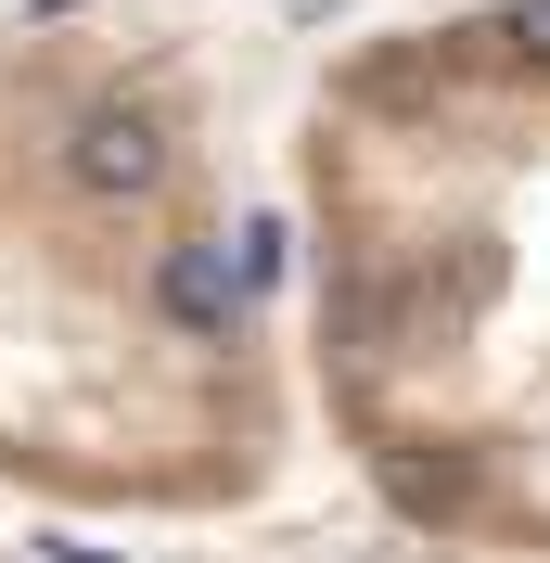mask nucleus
<instances>
[{"mask_svg":"<svg viewBox=\"0 0 550 563\" xmlns=\"http://www.w3.org/2000/svg\"><path fill=\"white\" fill-rule=\"evenodd\" d=\"M65 179L90 192V206H141V192H167V129L141 103H90L65 129Z\"/></svg>","mask_w":550,"mask_h":563,"instance_id":"1","label":"nucleus"},{"mask_svg":"<svg viewBox=\"0 0 550 563\" xmlns=\"http://www.w3.org/2000/svg\"><path fill=\"white\" fill-rule=\"evenodd\" d=\"M38 13H65V0H38Z\"/></svg>","mask_w":550,"mask_h":563,"instance_id":"4","label":"nucleus"},{"mask_svg":"<svg viewBox=\"0 0 550 563\" xmlns=\"http://www.w3.org/2000/svg\"><path fill=\"white\" fill-rule=\"evenodd\" d=\"M154 308H167L193 346H231V320H243V269H231V244H167Z\"/></svg>","mask_w":550,"mask_h":563,"instance_id":"2","label":"nucleus"},{"mask_svg":"<svg viewBox=\"0 0 550 563\" xmlns=\"http://www.w3.org/2000/svg\"><path fill=\"white\" fill-rule=\"evenodd\" d=\"M513 52H525V65H550V0H525V13H513Z\"/></svg>","mask_w":550,"mask_h":563,"instance_id":"3","label":"nucleus"}]
</instances>
